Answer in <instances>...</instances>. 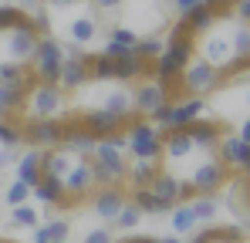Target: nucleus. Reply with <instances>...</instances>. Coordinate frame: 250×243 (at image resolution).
Listing matches in <instances>:
<instances>
[{"mask_svg":"<svg viewBox=\"0 0 250 243\" xmlns=\"http://www.w3.org/2000/svg\"><path fill=\"white\" fill-rule=\"evenodd\" d=\"M88 169H91L95 186H122L125 172H128V156L119 152L115 145H108L105 139H98L88 156Z\"/></svg>","mask_w":250,"mask_h":243,"instance_id":"obj_1","label":"nucleus"},{"mask_svg":"<svg viewBox=\"0 0 250 243\" xmlns=\"http://www.w3.org/2000/svg\"><path fill=\"white\" fill-rule=\"evenodd\" d=\"M125 139H128L125 156H132V159H163V128H156L146 115H132L125 122Z\"/></svg>","mask_w":250,"mask_h":243,"instance_id":"obj_2","label":"nucleus"},{"mask_svg":"<svg viewBox=\"0 0 250 243\" xmlns=\"http://www.w3.org/2000/svg\"><path fill=\"white\" fill-rule=\"evenodd\" d=\"M64 101H68V91H61L58 81H38V84L24 95L21 112H27L31 119H61L64 108H68Z\"/></svg>","mask_w":250,"mask_h":243,"instance_id":"obj_3","label":"nucleus"},{"mask_svg":"<svg viewBox=\"0 0 250 243\" xmlns=\"http://www.w3.org/2000/svg\"><path fill=\"white\" fill-rule=\"evenodd\" d=\"M179 81H183V95H200V98H203V95H209V91L220 88V68L193 54V61L183 68Z\"/></svg>","mask_w":250,"mask_h":243,"instance_id":"obj_4","label":"nucleus"},{"mask_svg":"<svg viewBox=\"0 0 250 243\" xmlns=\"http://www.w3.org/2000/svg\"><path fill=\"white\" fill-rule=\"evenodd\" d=\"M186 179L196 186L200 196H207V193H220V189H223V182L230 179V169L216 159V152H207V159L196 162V169H193Z\"/></svg>","mask_w":250,"mask_h":243,"instance_id":"obj_5","label":"nucleus"},{"mask_svg":"<svg viewBox=\"0 0 250 243\" xmlns=\"http://www.w3.org/2000/svg\"><path fill=\"white\" fill-rule=\"evenodd\" d=\"M61 132H64V122L61 119H21V135L24 142H31V149H51L61 142Z\"/></svg>","mask_w":250,"mask_h":243,"instance_id":"obj_6","label":"nucleus"},{"mask_svg":"<svg viewBox=\"0 0 250 243\" xmlns=\"http://www.w3.org/2000/svg\"><path fill=\"white\" fill-rule=\"evenodd\" d=\"M61 58H64V47L51 38H38V47H34V58H31V71L41 81H58V68H61Z\"/></svg>","mask_w":250,"mask_h":243,"instance_id":"obj_7","label":"nucleus"},{"mask_svg":"<svg viewBox=\"0 0 250 243\" xmlns=\"http://www.w3.org/2000/svg\"><path fill=\"white\" fill-rule=\"evenodd\" d=\"M216 159L223 162L230 172H247L250 169V142L244 139H237L230 128L220 135V142H216Z\"/></svg>","mask_w":250,"mask_h":243,"instance_id":"obj_8","label":"nucleus"},{"mask_svg":"<svg viewBox=\"0 0 250 243\" xmlns=\"http://www.w3.org/2000/svg\"><path fill=\"white\" fill-rule=\"evenodd\" d=\"M61 182H64V193L71 196L75 202H84L98 186H95V179H91V169H88V156L82 159H75V165L61 176Z\"/></svg>","mask_w":250,"mask_h":243,"instance_id":"obj_9","label":"nucleus"},{"mask_svg":"<svg viewBox=\"0 0 250 243\" xmlns=\"http://www.w3.org/2000/svg\"><path fill=\"white\" fill-rule=\"evenodd\" d=\"M64 132H61V149H68V152H75V156H91V149H95V135L84 128L82 122H78V115H64Z\"/></svg>","mask_w":250,"mask_h":243,"instance_id":"obj_10","label":"nucleus"},{"mask_svg":"<svg viewBox=\"0 0 250 243\" xmlns=\"http://www.w3.org/2000/svg\"><path fill=\"white\" fill-rule=\"evenodd\" d=\"M183 128H186L189 142H193L200 152H216V142H220V135L227 132V125H220L216 119H207V115L193 119L189 125H183Z\"/></svg>","mask_w":250,"mask_h":243,"instance_id":"obj_11","label":"nucleus"},{"mask_svg":"<svg viewBox=\"0 0 250 243\" xmlns=\"http://www.w3.org/2000/svg\"><path fill=\"white\" fill-rule=\"evenodd\" d=\"M88 200H91V209H95L105 223H112L115 213L122 209V202L128 200V193H125V182H122V186H98Z\"/></svg>","mask_w":250,"mask_h":243,"instance_id":"obj_12","label":"nucleus"},{"mask_svg":"<svg viewBox=\"0 0 250 243\" xmlns=\"http://www.w3.org/2000/svg\"><path fill=\"white\" fill-rule=\"evenodd\" d=\"M88 84V64H84V51L82 54H64L61 68H58V88L61 91H78Z\"/></svg>","mask_w":250,"mask_h":243,"instance_id":"obj_13","label":"nucleus"},{"mask_svg":"<svg viewBox=\"0 0 250 243\" xmlns=\"http://www.w3.org/2000/svg\"><path fill=\"white\" fill-rule=\"evenodd\" d=\"M34 47H38V34H34V27H14V31H7V44H3V51H7L10 61L31 64Z\"/></svg>","mask_w":250,"mask_h":243,"instance_id":"obj_14","label":"nucleus"},{"mask_svg":"<svg viewBox=\"0 0 250 243\" xmlns=\"http://www.w3.org/2000/svg\"><path fill=\"white\" fill-rule=\"evenodd\" d=\"M163 101H169V95L156 78H142V84L132 91V112H135V115H149V112L159 108Z\"/></svg>","mask_w":250,"mask_h":243,"instance_id":"obj_15","label":"nucleus"},{"mask_svg":"<svg viewBox=\"0 0 250 243\" xmlns=\"http://www.w3.org/2000/svg\"><path fill=\"white\" fill-rule=\"evenodd\" d=\"M78 122H82L95 139H105V135H112V132L125 128V122H128V119L115 115V112H108V108H91V112H82Z\"/></svg>","mask_w":250,"mask_h":243,"instance_id":"obj_16","label":"nucleus"},{"mask_svg":"<svg viewBox=\"0 0 250 243\" xmlns=\"http://www.w3.org/2000/svg\"><path fill=\"white\" fill-rule=\"evenodd\" d=\"M193 152H196V145L189 142L186 128H163V159H166L169 165L189 159Z\"/></svg>","mask_w":250,"mask_h":243,"instance_id":"obj_17","label":"nucleus"},{"mask_svg":"<svg viewBox=\"0 0 250 243\" xmlns=\"http://www.w3.org/2000/svg\"><path fill=\"white\" fill-rule=\"evenodd\" d=\"M200 38H203V44L196 47V54H200L203 61H209V64L220 68V64H227V61L233 58V47H230V38H227V34H216V31L209 27L207 34H200Z\"/></svg>","mask_w":250,"mask_h":243,"instance_id":"obj_18","label":"nucleus"},{"mask_svg":"<svg viewBox=\"0 0 250 243\" xmlns=\"http://www.w3.org/2000/svg\"><path fill=\"white\" fill-rule=\"evenodd\" d=\"M203 108H207V101H203L200 95H183V98H176L172 108H169V128H183V125H189L193 119L203 115Z\"/></svg>","mask_w":250,"mask_h":243,"instance_id":"obj_19","label":"nucleus"},{"mask_svg":"<svg viewBox=\"0 0 250 243\" xmlns=\"http://www.w3.org/2000/svg\"><path fill=\"white\" fill-rule=\"evenodd\" d=\"M149 189H152V196H156V200H163L169 209H172V206H176V193H179V176H176V172H169L166 165H163V169L152 176Z\"/></svg>","mask_w":250,"mask_h":243,"instance_id":"obj_20","label":"nucleus"},{"mask_svg":"<svg viewBox=\"0 0 250 243\" xmlns=\"http://www.w3.org/2000/svg\"><path fill=\"white\" fill-rule=\"evenodd\" d=\"M163 169V159H135L128 162V172H125V182L132 186V189H139V186H149L152 182V176Z\"/></svg>","mask_w":250,"mask_h":243,"instance_id":"obj_21","label":"nucleus"},{"mask_svg":"<svg viewBox=\"0 0 250 243\" xmlns=\"http://www.w3.org/2000/svg\"><path fill=\"white\" fill-rule=\"evenodd\" d=\"M31 196H34L38 202H44V206H54L61 196H68V193H64L61 176H41V179L31 186Z\"/></svg>","mask_w":250,"mask_h":243,"instance_id":"obj_22","label":"nucleus"},{"mask_svg":"<svg viewBox=\"0 0 250 243\" xmlns=\"http://www.w3.org/2000/svg\"><path fill=\"white\" fill-rule=\"evenodd\" d=\"M183 20H186V31H189L193 38L207 34L209 27H216V20H213V10H209L207 3H196V7H189V10L183 14Z\"/></svg>","mask_w":250,"mask_h":243,"instance_id":"obj_23","label":"nucleus"},{"mask_svg":"<svg viewBox=\"0 0 250 243\" xmlns=\"http://www.w3.org/2000/svg\"><path fill=\"white\" fill-rule=\"evenodd\" d=\"M17 162V179L21 182H27V186H34L38 179H41V149H27Z\"/></svg>","mask_w":250,"mask_h":243,"instance_id":"obj_24","label":"nucleus"},{"mask_svg":"<svg viewBox=\"0 0 250 243\" xmlns=\"http://www.w3.org/2000/svg\"><path fill=\"white\" fill-rule=\"evenodd\" d=\"M128 200H132L135 206H139V213H142V216H156V213H169V206H166L163 200H156L149 186H139V189H132V193H128Z\"/></svg>","mask_w":250,"mask_h":243,"instance_id":"obj_25","label":"nucleus"},{"mask_svg":"<svg viewBox=\"0 0 250 243\" xmlns=\"http://www.w3.org/2000/svg\"><path fill=\"white\" fill-rule=\"evenodd\" d=\"M169 213H172V233H176V237H186V233H193V230L200 226V223H196V213H193L189 202H176Z\"/></svg>","mask_w":250,"mask_h":243,"instance_id":"obj_26","label":"nucleus"},{"mask_svg":"<svg viewBox=\"0 0 250 243\" xmlns=\"http://www.w3.org/2000/svg\"><path fill=\"white\" fill-rule=\"evenodd\" d=\"M209 243H237V240H247V233H244V226H237V223H220V226H203L200 230Z\"/></svg>","mask_w":250,"mask_h":243,"instance_id":"obj_27","label":"nucleus"},{"mask_svg":"<svg viewBox=\"0 0 250 243\" xmlns=\"http://www.w3.org/2000/svg\"><path fill=\"white\" fill-rule=\"evenodd\" d=\"M68 38H71V44H91V40L98 38V20L95 17H78V20H71L68 24Z\"/></svg>","mask_w":250,"mask_h":243,"instance_id":"obj_28","label":"nucleus"},{"mask_svg":"<svg viewBox=\"0 0 250 243\" xmlns=\"http://www.w3.org/2000/svg\"><path fill=\"white\" fill-rule=\"evenodd\" d=\"M84 64H88V81H112V58L108 54L84 51Z\"/></svg>","mask_w":250,"mask_h":243,"instance_id":"obj_29","label":"nucleus"},{"mask_svg":"<svg viewBox=\"0 0 250 243\" xmlns=\"http://www.w3.org/2000/svg\"><path fill=\"white\" fill-rule=\"evenodd\" d=\"M14 27H31V14H24L21 7L0 3V34L14 31Z\"/></svg>","mask_w":250,"mask_h":243,"instance_id":"obj_30","label":"nucleus"},{"mask_svg":"<svg viewBox=\"0 0 250 243\" xmlns=\"http://www.w3.org/2000/svg\"><path fill=\"white\" fill-rule=\"evenodd\" d=\"M189 206H193V213H196V223H213V216L220 213V200H216V193L193 196V200H189Z\"/></svg>","mask_w":250,"mask_h":243,"instance_id":"obj_31","label":"nucleus"},{"mask_svg":"<svg viewBox=\"0 0 250 243\" xmlns=\"http://www.w3.org/2000/svg\"><path fill=\"white\" fill-rule=\"evenodd\" d=\"M102 108H108V112H115V115H122V119H132L135 112H132V91H112V95H105V101H102Z\"/></svg>","mask_w":250,"mask_h":243,"instance_id":"obj_32","label":"nucleus"},{"mask_svg":"<svg viewBox=\"0 0 250 243\" xmlns=\"http://www.w3.org/2000/svg\"><path fill=\"white\" fill-rule=\"evenodd\" d=\"M24 88L21 84H7V81H0V108L3 112H21V105H24Z\"/></svg>","mask_w":250,"mask_h":243,"instance_id":"obj_33","label":"nucleus"},{"mask_svg":"<svg viewBox=\"0 0 250 243\" xmlns=\"http://www.w3.org/2000/svg\"><path fill=\"white\" fill-rule=\"evenodd\" d=\"M139 220H142L139 206H135L132 200H125V202H122V209L115 213V220H112V223H115L119 230H125V233H128V230H135V226H139Z\"/></svg>","mask_w":250,"mask_h":243,"instance_id":"obj_34","label":"nucleus"},{"mask_svg":"<svg viewBox=\"0 0 250 243\" xmlns=\"http://www.w3.org/2000/svg\"><path fill=\"white\" fill-rule=\"evenodd\" d=\"M44 237H47V243L68 240V237H71V220H64V216H51L47 226H44Z\"/></svg>","mask_w":250,"mask_h":243,"instance_id":"obj_35","label":"nucleus"},{"mask_svg":"<svg viewBox=\"0 0 250 243\" xmlns=\"http://www.w3.org/2000/svg\"><path fill=\"white\" fill-rule=\"evenodd\" d=\"M10 220H14V226H31V230H34V226L41 223V213H38L31 202H17L14 213H10Z\"/></svg>","mask_w":250,"mask_h":243,"instance_id":"obj_36","label":"nucleus"},{"mask_svg":"<svg viewBox=\"0 0 250 243\" xmlns=\"http://www.w3.org/2000/svg\"><path fill=\"white\" fill-rule=\"evenodd\" d=\"M163 44H166V40L159 38V34L142 38V40H135V54H139L142 61H156V58H159V51H163Z\"/></svg>","mask_w":250,"mask_h":243,"instance_id":"obj_37","label":"nucleus"},{"mask_svg":"<svg viewBox=\"0 0 250 243\" xmlns=\"http://www.w3.org/2000/svg\"><path fill=\"white\" fill-rule=\"evenodd\" d=\"M250 24H237L233 27V34H230V47H233V54L237 58H250Z\"/></svg>","mask_w":250,"mask_h":243,"instance_id":"obj_38","label":"nucleus"},{"mask_svg":"<svg viewBox=\"0 0 250 243\" xmlns=\"http://www.w3.org/2000/svg\"><path fill=\"white\" fill-rule=\"evenodd\" d=\"M27 75V64H21V61H0V81H7V84H17V81Z\"/></svg>","mask_w":250,"mask_h":243,"instance_id":"obj_39","label":"nucleus"},{"mask_svg":"<svg viewBox=\"0 0 250 243\" xmlns=\"http://www.w3.org/2000/svg\"><path fill=\"white\" fill-rule=\"evenodd\" d=\"M31 200V186L27 182H21L17 176H14V182H10V189H7V202L10 206H17V202H27Z\"/></svg>","mask_w":250,"mask_h":243,"instance_id":"obj_40","label":"nucleus"},{"mask_svg":"<svg viewBox=\"0 0 250 243\" xmlns=\"http://www.w3.org/2000/svg\"><path fill=\"white\" fill-rule=\"evenodd\" d=\"M31 27H34L38 38H47V34H51V14H47V7H41V10L31 14Z\"/></svg>","mask_w":250,"mask_h":243,"instance_id":"obj_41","label":"nucleus"},{"mask_svg":"<svg viewBox=\"0 0 250 243\" xmlns=\"http://www.w3.org/2000/svg\"><path fill=\"white\" fill-rule=\"evenodd\" d=\"M108 40H115V44H125V47H135V40H139V34H135L132 27H125V24H119V27H112V34H108Z\"/></svg>","mask_w":250,"mask_h":243,"instance_id":"obj_42","label":"nucleus"},{"mask_svg":"<svg viewBox=\"0 0 250 243\" xmlns=\"http://www.w3.org/2000/svg\"><path fill=\"white\" fill-rule=\"evenodd\" d=\"M82 243H115V237H112V230H108V226H95V230H88V233H84Z\"/></svg>","mask_w":250,"mask_h":243,"instance_id":"obj_43","label":"nucleus"},{"mask_svg":"<svg viewBox=\"0 0 250 243\" xmlns=\"http://www.w3.org/2000/svg\"><path fill=\"white\" fill-rule=\"evenodd\" d=\"M233 20L250 24V0H233Z\"/></svg>","mask_w":250,"mask_h":243,"instance_id":"obj_44","label":"nucleus"},{"mask_svg":"<svg viewBox=\"0 0 250 243\" xmlns=\"http://www.w3.org/2000/svg\"><path fill=\"white\" fill-rule=\"evenodd\" d=\"M105 142H108V145H115L119 152H125V149H128V139H125V128H119V132H112V135H105Z\"/></svg>","mask_w":250,"mask_h":243,"instance_id":"obj_45","label":"nucleus"},{"mask_svg":"<svg viewBox=\"0 0 250 243\" xmlns=\"http://www.w3.org/2000/svg\"><path fill=\"white\" fill-rule=\"evenodd\" d=\"M98 10H105V14H115L119 7H122V0H91Z\"/></svg>","mask_w":250,"mask_h":243,"instance_id":"obj_46","label":"nucleus"},{"mask_svg":"<svg viewBox=\"0 0 250 243\" xmlns=\"http://www.w3.org/2000/svg\"><path fill=\"white\" fill-rule=\"evenodd\" d=\"M115 243H156V237H146V233H139V237H135V233H125L122 240H115Z\"/></svg>","mask_w":250,"mask_h":243,"instance_id":"obj_47","label":"nucleus"},{"mask_svg":"<svg viewBox=\"0 0 250 243\" xmlns=\"http://www.w3.org/2000/svg\"><path fill=\"white\" fill-rule=\"evenodd\" d=\"M196 3H200V0H172V7H176V14H179V17H183L189 7H196Z\"/></svg>","mask_w":250,"mask_h":243,"instance_id":"obj_48","label":"nucleus"},{"mask_svg":"<svg viewBox=\"0 0 250 243\" xmlns=\"http://www.w3.org/2000/svg\"><path fill=\"white\" fill-rule=\"evenodd\" d=\"M10 162H14V149H7V145H3V149H0V169H7Z\"/></svg>","mask_w":250,"mask_h":243,"instance_id":"obj_49","label":"nucleus"},{"mask_svg":"<svg viewBox=\"0 0 250 243\" xmlns=\"http://www.w3.org/2000/svg\"><path fill=\"white\" fill-rule=\"evenodd\" d=\"M237 139H244V142H250V122H240V128L233 132Z\"/></svg>","mask_w":250,"mask_h":243,"instance_id":"obj_50","label":"nucleus"},{"mask_svg":"<svg viewBox=\"0 0 250 243\" xmlns=\"http://www.w3.org/2000/svg\"><path fill=\"white\" fill-rule=\"evenodd\" d=\"M71 3H82V0H51V7H71Z\"/></svg>","mask_w":250,"mask_h":243,"instance_id":"obj_51","label":"nucleus"},{"mask_svg":"<svg viewBox=\"0 0 250 243\" xmlns=\"http://www.w3.org/2000/svg\"><path fill=\"white\" fill-rule=\"evenodd\" d=\"M189 243H209V240L203 237V233H200V230H193V240H189Z\"/></svg>","mask_w":250,"mask_h":243,"instance_id":"obj_52","label":"nucleus"},{"mask_svg":"<svg viewBox=\"0 0 250 243\" xmlns=\"http://www.w3.org/2000/svg\"><path fill=\"white\" fill-rule=\"evenodd\" d=\"M156 243H183V240H179V237H159Z\"/></svg>","mask_w":250,"mask_h":243,"instance_id":"obj_53","label":"nucleus"},{"mask_svg":"<svg viewBox=\"0 0 250 243\" xmlns=\"http://www.w3.org/2000/svg\"><path fill=\"white\" fill-rule=\"evenodd\" d=\"M3 115H7V112H3V108H0V119H3Z\"/></svg>","mask_w":250,"mask_h":243,"instance_id":"obj_54","label":"nucleus"},{"mask_svg":"<svg viewBox=\"0 0 250 243\" xmlns=\"http://www.w3.org/2000/svg\"><path fill=\"white\" fill-rule=\"evenodd\" d=\"M0 243H14V240H0Z\"/></svg>","mask_w":250,"mask_h":243,"instance_id":"obj_55","label":"nucleus"},{"mask_svg":"<svg viewBox=\"0 0 250 243\" xmlns=\"http://www.w3.org/2000/svg\"><path fill=\"white\" fill-rule=\"evenodd\" d=\"M61 243H68V240H61Z\"/></svg>","mask_w":250,"mask_h":243,"instance_id":"obj_56","label":"nucleus"}]
</instances>
